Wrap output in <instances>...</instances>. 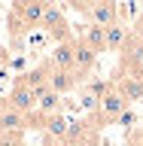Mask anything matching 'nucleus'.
I'll list each match as a JSON object with an SVG mask.
<instances>
[{"instance_id":"1","label":"nucleus","mask_w":143,"mask_h":146,"mask_svg":"<svg viewBox=\"0 0 143 146\" xmlns=\"http://www.w3.org/2000/svg\"><path fill=\"white\" fill-rule=\"evenodd\" d=\"M73 9L88 18L85 25H94V27H110V25L119 21L116 3H110V0H100V3H85V0H79V3H73Z\"/></svg>"},{"instance_id":"2","label":"nucleus","mask_w":143,"mask_h":146,"mask_svg":"<svg viewBox=\"0 0 143 146\" xmlns=\"http://www.w3.org/2000/svg\"><path fill=\"white\" fill-rule=\"evenodd\" d=\"M128 107H131V104H128V100L119 94V88H116V85H110V88H107V94L98 100V122H100L98 128L119 122V116H122Z\"/></svg>"},{"instance_id":"3","label":"nucleus","mask_w":143,"mask_h":146,"mask_svg":"<svg viewBox=\"0 0 143 146\" xmlns=\"http://www.w3.org/2000/svg\"><path fill=\"white\" fill-rule=\"evenodd\" d=\"M40 27H43L46 36L55 40V43H67V40H70V18H67V12H64L61 6H52V3H49Z\"/></svg>"},{"instance_id":"4","label":"nucleus","mask_w":143,"mask_h":146,"mask_svg":"<svg viewBox=\"0 0 143 146\" xmlns=\"http://www.w3.org/2000/svg\"><path fill=\"white\" fill-rule=\"evenodd\" d=\"M3 104L12 107V110H18L21 116H34V113H37V98H34V91L27 88V82L21 79V76L12 79V88H9V94H6Z\"/></svg>"},{"instance_id":"5","label":"nucleus","mask_w":143,"mask_h":146,"mask_svg":"<svg viewBox=\"0 0 143 146\" xmlns=\"http://www.w3.org/2000/svg\"><path fill=\"white\" fill-rule=\"evenodd\" d=\"M46 6L49 3H40V0H27V3H12V12L9 15L15 18L18 25H25L27 31L43 25V15H46Z\"/></svg>"},{"instance_id":"6","label":"nucleus","mask_w":143,"mask_h":146,"mask_svg":"<svg viewBox=\"0 0 143 146\" xmlns=\"http://www.w3.org/2000/svg\"><path fill=\"white\" fill-rule=\"evenodd\" d=\"M67 128H70V119L64 116V113L43 119V125H40V131H43V143L64 146V143H67Z\"/></svg>"},{"instance_id":"7","label":"nucleus","mask_w":143,"mask_h":146,"mask_svg":"<svg viewBox=\"0 0 143 146\" xmlns=\"http://www.w3.org/2000/svg\"><path fill=\"white\" fill-rule=\"evenodd\" d=\"M94 64H98V55L91 52L88 46H82L79 40H73V76H76V82L85 79L94 70Z\"/></svg>"},{"instance_id":"8","label":"nucleus","mask_w":143,"mask_h":146,"mask_svg":"<svg viewBox=\"0 0 143 146\" xmlns=\"http://www.w3.org/2000/svg\"><path fill=\"white\" fill-rule=\"evenodd\" d=\"M27 128H31V116H21L18 110L3 104V110H0V131H6V134H25Z\"/></svg>"},{"instance_id":"9","label":"nucleus","mask_w":143,"mask_h":146,"mask_svg":"<svg viewBox=\"0 0 143 146\" xmlns=\"http://www.w3.org/2000/svg\"><path fill=\"white\" fill-rule=\"evenodd\" d=\"M128 34H131V27H125L122 21L104 27V52H122L128 43Z\"/></svg>"},{"instance_id":"10","label":"nucleus","mask_w":143,"mask_h":146,"mask_svg":"<svg viewBox=\"0 0 143 146\" xmlns=\"http://www.w3.org/2000/svg\"><path fill=\"white\" fill-rule=\"evenodd\" d=\"M79 27V34L73 36V40H79L82 46H88L94 55L104 52V27H94V25H76Z\"/></svg>"},{"instance_id":"11","label":"nucleus","mask_w":143,"mask_h":146,"mask_svg":"<svg viewBox=\"0 0 143 146\" xmlns=\"http://www.w3.org/2000/svg\"><path fill=\"white\" fill-rule=\"evenodd\" d=\"M76 85H79V82H76V76H73L70 70H49V91H55V94H70L73 88H76Z\"/></svg>"},{"instance_id":"12","label":"nucleus","mask_w":143,"mask_h":146,"mask_svg":"<svg viewBox=\"0 0 143 146\" xmlns=\"http://www.w3.org/2000/svg\"><path fill=\"white\" fill-rule=\"evenodd\" d=\"M37 113H40L43 119H49V116H58V113H64V98L46 88L43 94H37Z\"/></svg>"},{"instance_id":"13","label":"nucleus","mask_w":143,"mask_h":146,"mask_svg":"<svg viewBox=\"0 0 143 146\" xmlns=\"http://www.w3.org/2000/svg\"><path fill=\"white\" fill-rule=\"evenodd\" d=\"M55 67V70H70L73 73V36L67 40V43H58L52 52V61H49Z\"/></svg>"},{"instance_id":"14","label":"nucleus","mask_w":143,"mask_h":146,"mask_svg":"<svg viewBox=\"0 0 143 146\" xmlns=\"http://www.w3.org/2000/svg\"><path fill=\"white\" fill-rule=\"evenodd\" d=\"M0 146H25V134H6V131H0Z\"/></svg>"},{"instance_id":"15","label":"nucleus","mask_w":143,"mask_h":146,"mask_svg":"<svg viewBox=\"0 0 143 146\" xmlns=\"http://www.w3.org/2000/svg\"><path fill=\"white\" fill-rule=\"evenodd\" d=\"M131 34H134L137 40L143 43V12H137V18H134V27H131Z\"/></svg>"},{"instance_id":"16","label":"nucleus","mask_w":143,"mask_h":146,"mask_svg":"<svg viewBox=\"0 0 143 146\" xmlns=\"http://www.w3.org/2000/svg\"><path fill=\"white\" fill-rule=\"evenodd\" d=\"M12 61V58H9V49H0V73L6 70V64Z\"/></svg>"},{"instance_id":"17","label":"nucleus","mask_w":143,"mask_h":146,"mask_svg":"<svg viewBox=\"0 0 143 146\" xmlns=\"http://www.w3.org/2000/svg\"><path fill=\"white\" fill-rule=\"evenodd\" d=\"M137 131H140V134H143V116L137 119Z\"/></svg>"},{"instance_id":"18","label":"nucleus","mask_w":143,"mask_h":146,"mask_svg":"<svg viewBox=\"0 0 143 146\" xmlns=\"http://www.w3.org/2000/svg\"><path fill=\"white\" fill-rule=\"evenodd\" d=\"M0 110H3V100H0Z\"/></svg>"}]
</instances>
